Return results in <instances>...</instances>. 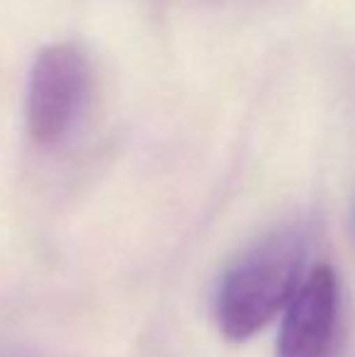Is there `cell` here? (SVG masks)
Here are the masks:
<instances>
[{
    "label": "cell",
    "instance_id": "obj_1",
    "mask_svg": "<svg viewBox=\"0 0 355 357\" xmlns=\"http://www.w3.org/2000/svg\"><path fill=\"white\" fill-rule=\"evenodd\" d=\"M307 236L282 229L261 238L224 273L214 301L219 331L229 340H248L289 306L304 282Z\"/></svg>",
    "mask_w": 355,
    "mask_h": 357
},
{
    "label": "cell",
    "instance_id": "obj_2",
    "mask_svg": "<svg viewBox=\"0 0 355 357\" xmlns=\"http://www.w3.org/2000/svg\"><path fill=\"white\" fill-rule=\"evenodd\" d=\"M90 88V63L78 44L56 42L37 54L27 80V127L39 146L68 137Z\"/></svg>",
    "mask_w": 355,
    "mask_h": 357
},
{
    "label": "cell",
    "instance_id": "obj_3",
    "mask_svg": "<svg viewBox=\"0 0 355 357\" xmlns=\"http://www.w3.org/2000/svg\"><path fill=\"white\" fill-rule=\"evenodd\" d=\"M338 306V275L326 263L312 268L285 309L275 357H326L336 335Z\"/></svg>",
    "mask_w": 355,
    "mask_h": 357
}]
</instances>
